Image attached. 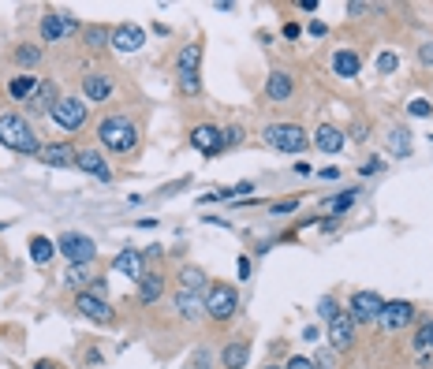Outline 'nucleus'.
Instances as JSON below:
<instances>
[{
	"label": "nucleus",
	"instance_id": "obj_29",
	"mask_svg": "<svg viewBox=\"0 0 433 369\" xmlns=\"http://www.w3.org/2000/svg\"><path fill=\"white\" fill-rule=\"evenodd\" d=\"M429 347H433V321L418 325V332H415V351H418V354H426Z\"/></svg>",
	"mask_w": 433,
	"mask_h": 369
},
{
	"label": "nucleus",
	"instance_id": "obj_6",
	"mask_svg": "<svg viewBox=\"0 0 433 369\" xmlns=\"http://www.w3.org/2000/svg\"><path fill=\"white\" fill-rule=\"evenodd\" d=\"M60 254L71 261V265H90L97 254V246L94 239H86V235H78V231H68V235H60Z\"/></svg>",
	"mask_w": 433,
	"mask_h": 369
},
{
	"label": "nucleus",
	"instance_id": "obj_41",
	"mask_svg": "<svg viewBox=\"0 0 433 369\" xmlns=\"http://www.w3.org/2000/svg\"><path fill=\"white\" fill-rule=\"evenodd\" d=\"M295 202H280V205H273V213H292Z\"/></svg>",
	"mask_w": 433,
	"mask_h": 369
},
{
	"label": "nucleus",
	"instance_id": "obj_17",
	"mask_svg": "<svg viewBox=\"0 0 433 369\" xmlns=\"http://www.w3.org/2000/svg\"><path fill=\"white\" fill-rule=\"evenodd\" d=\"M176 313H179V317H187V321H194V317H202V313H206V302L194 295V291H183V287H179V295H176Z\"/></svg>",
	"mask_w": 433,
	"mask_h": 369
},
{
	"label": "nucleus",
	"instance_id": "obj_22",
	"mask_svg": "<svg viewBox=\"0 0 433 369\" xmlns=\"http://www.w3.org/2000/svg\"><path fill=\"white\" fill-rule=\"evenodd\" d=\"M83 94H86L90 101H105V97L112 94V83H109L105 75H86V78H83Z\"/></svg>",
	"mask_w": 433,
	"mask_h": 369
},
{
	"label": "nucleus",
	"instance_id": "obj_26",
	"mask_svg": "<svg viewBox=\"0 0 433 369\" xmlns=\"http://www.w3.org/2000/svg\"><path fill=\"white\" fill-rule=\"evenodd\" d=\"M30 258L37 261V265H49L52 261V243L45 239V235H34L30 239Z\"/></svg>",
	"mask_w": 433,
	"mask_h": 369
},
{
	"label": "nucleus",
	"instance_id": "obj_40",
	"mask_svg": "<svg viewBox=\"0 0 433 369\" xmlns=\"http://www.w3.org/2000/svg\"><path fill=\"white\" fill-rule=\"evenodd\" d=\"M418 60H422V63H433V42H426L422 49H418Z\"/></svg>",
	"mask_w": 433,
	"mask_h": 369
},
{
	"label": "nucleus",
	"instance_id": "obj_33",
	"mask_svg": "<svg viewBox=\"0 0 433 369\" xmlns=\"http://www.w3.org/2000/svg\"><path fill=\"white\" fill-rule=\"evenodd\" d=\"M16 60H19V63H26V68H34V63L42 60V49H34V45H23V49L16 52Z\"/></svg>",
	"mask_w": 433,
	"mask_h": 369
},
{
	"label": "nucleus",
	"instance_id": "obj_12",
	"mask_svg": "<svg viewBox=\"0 0 433 369\" xmlns=\"http://www.w3.org/2000/svg\"><path fill=\"white\" fill-rule=\"evenodd\" d=\"M42 164H49V168H75L78 164V153L68 146V142H49V146H42Z\"/></svg>",
	"mask_w": 433,
	"mask_h": 369
},
{
	"label": "nucleus",
	"instance_id": "obj_36",
	"mask_svg": "<svg viewBox=\"0 0 433 369\" xmlns=\"http://www.w3.org/2000/svg\"><path fill=\"white\" fill-rule=\"evenodd\" d=\"M377 71H381V75L396 71V56H392V52H381V56H377Z\"/></svg>",
	"mask_w": 433,
	"mask_h": 369
},
{
	"label": "nucleus",
	"instance_id": "obj_34",
	"mask_svg": "<svg viewBox=\"0 0 433 369\" xmlns=\"http://www.w3.org/2000/svg\"><path fill=\"white\" fill-rule=\"evenodd\" d=\"M408 112H411V116H433V104H429L426 97H415V101L408 104Z\"/></svg>",
	"mask_w": 433,
	"mask_h": 369
},
{
	"label": "nucleus",
	"instance_id": "obj_28",
	"mask_svg": "<svg viewBox=\"0 0 433 369\" xmlns=\"http://www.w3.org/2000/svg\"><path fill=\"white\" fill-rule=\"evenodd\" d=\"M179 284H183V291H194V295H198L202 287H206V276H202V269H183V272H179Z\"/></svg>",
	"mask_w": 433,
	"mask_h": 369
},
{
	"label": "nucleus",
	"instance_id": "obj_23",
	"mask_svg": "<svg viewBox=\"0 0 433 369\" xmlns=\"http://www.w3.org/2000/svg\"><path fill=\"white\" fill-rule=\"evenodd\" d=\"M266 94H269L273 101H287V97H292V75L273 71V75H269V83H266Z\"/></svg>",
	"mask_w": 433,
	"mask_h": 369
},
{
	"label": "nucleus",
	"instance_id": "obj_3",
	"mask_svg": "<svg viewBox=\"0 0 433 369\" xmlns=\"http://www.w3.org/2000/svg\"><path fill=\"white\" fill-rule=\"evenodd\" d=\"M266 142L280 153H303L307 150V131L299 123H269L266 127Z\"/></svg>",
	"mask_w": 433,
	"mask_h": 369
},
{
	"label": "nucleus",
	"instance_id": "obj_2",
	"mask_svg": "<svg viewBox=\"0 0 433 369\" xmlns=\"http://www.w3.org/2000/svg\"><path fill=\"white\" fill-rule=\"evenodd\" d=\"M97 135L112 153H131L135 142H138V131H135V123H131L127 116H109V120L97 127Z\"/></svg>",
	"mask_w": 433,
	"mask_h": 369
},
{
	"label": "nucleus",
	"instance_id": "obj_35",
	"mask_svg": "<svg viewBox=\"0 0 433 369\" xmlns=\"http://www.w3.org/2000/svg\"><path fill=\"white\" fill-rule=\"evenodd\" d=\"M318 313H321V317H325V321H333V317H336V313H340V306H336V302H333L329 295H325V298L318 302Z\"/></svg>",
	"mask_w": 433,
	"mask_h": 369
},
{
	"label": "nucleus",
	"instance_id": "obj_14",
	"mask_svg": "<svg viewBox=\"0 0 433 369\" xmlns=\"http://www.w3.org/2000/svg\"><path fill=\"white\" fill-rule=\"evenodd\" d=\"M78 30V23L71 16H45L42 19V37L45 42H60V37H68Z\"/></svg>",
	"mask_w": 433,
	"mask_h": 369
},
{
	"label": "nucleus",
	"instance_id": "obj_20",
	"mask_svg": "<svg viewBox=\"0 0 433 369\" xmlns=\"http://www.w3.org/2000/svg\"><path fill=\"white\" fill-rule=\"evenodd\" d=\"M112 269H116V272H124V276H142V254L127 246V250H120V254H116Z\"/></svg>",
	"mask_w": 433,
	"mask_h": 369
},
{
	"label": "nucleus",
	"instance_id": "obj_45",
	"mask_svg": "<svg viewBox=\"0 0 433 369\" xmlns=\"http://www.w3.org/2000/svg\"><path fill=\"white\" fill-rule=\"evenodd\" d=\"M0 228H4V224H0Z\"/></svg>",
	"mask_w": 433,
	"mask_h": 369
},
{
	"label": "nucleus",
	"instance_id": "obj_24",
	"mask_svg": "<svg viewBox=\"0 0 433 369\" xmlns=\"http://www.w3.org/2000/svg\"><path fill=\"white\" fill-rule=\"evenodd\" d=\"M161 291H165V280H161V276H157V272H150V276H142L138 298L146 302V306H150V302H157V298H161Z\"/></svg>",
	"mask_w": 433,
	"mask_h": 369
},
{
	"label": "nucleus",
	"instance_id": "obj_30",
	"mask_svg": "<svg viewBox=\"0 0 433 369\" xmlns=\"http://www.w3.org/2000/svg\"><path fill=\"white\" fill-rule=\"evenodd\" d=\"M86 280L94 284V269H90V265H71V269H68V284H71V287H83Z\"/></svg>",
	"mask_w": 433,
	"mask_h": 369
},
{
	"label": "nucleus",
	"instance_id": "obj_10",
	"mask_svg": "<svg viewBox=\"0 0 433 369\" xmlns=\"http://www.w3.org/2000/svg\"><path fill=\"white\" fill-rule=\"evenodd\" d=\"M191 146L198 150V153H206V157H213V153L225 150V131H217V127H209V123L194 127L191 131Z\"/></svg>",
	"mask_w": 433,
	"mask_h": 369
},
{
	"label": "nucleus",
	"instance_id": "obj_43",
	"mask_svg": "<svg viewBox=\"0 0 433 369\" xmlns=\"http://www.w3.org/2000/svg\"><path fill=\"white\" fill-rule=\"evenodd\" d=\"M34 369H57V365H52V362H37Z\"/></svg>",
	"mask_w": 433,
	"mask_h": 369
},
{
	"label": "nucleus",
	"instance_id": "obj_25",
	"mask_svg": "<svg viewBox=\"0 0 433 369\" xmlns=\"http://www.w3.org/2000/svg\"><path fill=\"white\" fill-rule=\"evenodd\" d=\"M57 104V90H52V83H37V90L30 94V109H49Z\"/></svg>",
	"mask_w": 433,
	"mask_h": 369
},
{
	"label": "nucleus",
	"instance_id": "obj_1",
	"mask_svg": "<svg viewBox=\"0 0 433 369\" xmlns=\"http://www.w3.org/2000/svg\"><path fill=\"white\" fill-rule=\"evenodd\" d=\"M0 142H4L8 150H16V153H42L30 123H26L23 116H11V112L0 116Z\"/></svg>",
	"mask_w": 433,
	"mask_h": 369
},
{
	"label": "nucleus",
	"instance_id": "obj_38",
	"mask_svg": "<svg viewBox=\"0 0 433 369\" xmlns=\"http://www.w3.org/2000/svg\"><path fill=\"white\" fill-rule=\"evenodd\" d=\"M105 37H109V34H105L101 26H90V30H86V42H90V45H101Z\"/></svg>",
	"mask_w": 433,
	"mask_h": 369
},
{
	"label": "nucleus",
	"instance_id": "obj_27",
	"mask_svg": "<svg viewBox=\"0 0 433 369\" xmlns=\"http://www.w3.org/2000/svg\"><path fill=\"white\" fill-rule=\"evenodd\" d=\"M388 150L396 157H408L411 153V131H403V127L392 131V135H388Z\"/></svg>",
	"mask_w": 433,
	"mask_h": 369
},
{
	"label": "nucleus",
	"instance_id": "obj_15",
	"mask_svg": "<svg viewBox=\"0 0 433 369\" xmlns=\"http://www.w3.org/2000/svg\"><path fill=\"white\" fill-rule=\"evenodd\" d=\"M329 339L336 347H351L355 344V321H351V313H336L329 321Z\"/></svg>",
	"mask_w": 433,
	"mask_h": 369
},
{
	"label": "nucleus",
	"instance_id": "obj_11",
	"mask_svg": "<svg viewBox=\"0 0 433 369\" xmlns=\"http://www.w3.org/2000/svg\"><path fill=\"white\" fill-rule=\"evenodd\" d=\"M75 310L83 313V317L97 321V325H112V306L105 298H97V295H78L75 298Z\"/></svg>",
	"mask_w": 433,
	"mask_h": 369
},
{
	"label": "nucleus",
	"instance_id": "obj_21",
	"mask_svg": "<svg viewBox=\"0 0 433 369\" xmlns=\"http://www.w3.org/2000/svg\"><path fill=\"white\" fill-rule=\"evenodd\" d=\"M247 358H251V347L243 344V339H232V344L225 347V354H220V362H225V369H243Z\"/></svg>",
	"mask_w": 433,
	"mask_h": 369
},
{
	"label": "nucleus",
	"instance_id": "obj_39",
	"mask_svg": "<svg viewBox=\"0 0 433 369\" xmlns=\"http://www.w3.org/2000/svg\"><path fill=\"white\" fill-rule=\"evenodd\" d=\"M239 138H243L239 127H228V131H225V146H239Z\"/></svg>",
	"mask_w": 433,
	"mask_h": 369
},
{
	"label": "nucleus",
	"instance_id": "obj_42",
	"mask_svg": "<svg viewBox=\"0 0 433 369\" xmlns=\"http://www.w3.org/2000/svg\"><path fill=\"white\" fill-rule=\"evenodd\" d=\"M239 276H243V280L251 276V261H247V258H239Z\"/></svg>",
	"mask_w": 433,
	"mask_h": 369
},
{
	"label": "nucleus",
	"instance_id": "obj_32",
	"mask_svg": "<svg viewBox=\"0 0 433 369\" xmlns=\"http://www.w3.org/2000/svg\"><path fill=\"white\" fill-rule=\"evenodd\" d=\"M355 194H359V190H344L340 198H329V202H325V213H344V209L355 202Z\"/></svg>",
	"mask_w": 433,
	"mask_h": 369
},
{
	"label": "nucleus",
	"instance_id": "obj_19",
	"mask_svg": "<svg viewBox=\"0 0 433 369\" xmlns=\"http://www.w3.org/2000/svg\"><path fill=\"white\" fill-rule=\"evenodd\" d=\"M359 68H362V60H359L351 49H340L336 56H333V71H336L340 78H355V75H359Z\"/></svg>",
	"mask_w": 433,
	"mask_h": 369
},
{
	"label": "nucleus",
	"instance_id": "obj_44",
	"mask_svg": "<svg viewBox=\"0 0 433 369\" xmlns=\"http://www.w3.org/2000/svg\"><path fill=\"white\" fill-rule=\"evenodd\" d=\"M269 369H280V365H269Z\"/></svg>",
	"mask_w": 433,
	"mask_h": 369
},
{
	"label": "nucleus",
	"instance_id": "obj_9",
	"mask_svg": "<svg viewBox=\"0 0 433 369\" xmlns=\"http://www.w3.org/2000/svg\"><path fill=\"white\" fill-rule=\"evenodd\" d=\"M411 321H415V306H411V302H385L381 317H377V325H381L385 332H400V328H408Z\"/></svg>",
	"mask_w": 433,
	"mask_h": 369
},
{
	"label": "nucleus",
	"instance_id": "obj_4",
	"mask_svg": "<svg viewBox=\"0 0 433 369\" xmlns=\"http://www.w3.org/2000/svg\"><path fill=\"white\" fill-rule=\"evenodd\" d=\"M198 60H202V49L198 45H187V49H183L179 52V86H183V94H198V90H202V78H198Z\"/></svg>",
	"mask_w": 433,
	"mask_h": 369
},
{
	"label": "nucleus",
	"instance_id": "obj_16",
	"mask_svg": "<svg viewBox=\"0 0 433 369\" xmlns=\"http://www.w3.org/2000/svg\"><path fill=\"white\" fill-rule=\"evenodd\" d=\"M75 168H83L86 176H97L101 183L112 179V168L105 164V157H101L97 150H83V153H78V164H75Z\"/></svg>",
	"mask_w": 433,
	"mask_h": 369
},
{
	"label": "nucleus",
	"instance_id": "obj_13",
	"mask_svg": "<svg viewBox=\"0 0 433 369\" xmlns=\"http://www.w3.org/2000/svg\"><path fill=\"white\" fill-rule=\"evenodd\" d=\"M142 42H146V34H142V26H135V23L112 30V49H120V52H135V49H142Z\"/></svg>",
	"mask_w": 433,
	"mask_h": 369
},
{
	"label": "nucleus",
	"instance_id": "obj_31",
	"mask_svg": "<svg viewBox=\"0 0 433 369\" xmlns=\"http://www.w3.org/2000/svg\"><path fill=\"white\" fill-rule=\"evenodd\" d=\"M34 90H37V75H23V78L11 83V94H16V97H30Z\"/></svg>",
	"mask_w": 433,
	"mask_h": 369
},
{
	"label": "nucleus",
	"instance_id": "obj_5",
	"mask_svg": "<svg viewBox=\"0 0 433 369\" xmlns=\"http://www.w3.org/2000/svg\"><path fill=\"white\" fill-rule=\"evenodd\" d=\"M52 120H57V127L64 131H78L86 123V104L78 101V97H57V104H52Z\"/></svg>",
	"mask_w": 433,
	"mask_h": 369
},
{
	"label": "nucleus",
	"instance_id": "obj_18",
	"mask_svg": "<svg viewBox=\"0 0 433 369\" xmlns=\"http://www.w3.org/2000/svg\"><path fill=\"white\" fill-rule=\"evenodd\" d=\"M314 146L321 153H340L344 150V135H340L333 123H325V127H318V135H314Z\"/></svg>",
	"mask_w": 433,
	"mask_h": 369
},
{
	"label": "nucleus",
	"instance_id": "obj_7",
	"mask_svg": "<svg viewBox=\"0 0 433 369\" xmlns=\"http://www.w3.org/2000/svg\"><path fill=\"white\" fill-rule=\"evenodd\" d=\"M206 313L213 321H228L232 313H235V291L228 284H217V287H209V295H206Z\"/></svg>",
	"mask_w": 433,
	"mask_h": 369
},
{
	"label": "nucleus",
	"instance_id": "obj_8",
	"mask_svg": "<svg viewBox=\"0 0 433 369\" xmlns=\"http://www.w3.org/2000/svg\"><path fill=\"white\" fill-rule=\"evenodd\" d=\"M381 295L377 291H355L351 295V321H362V325H370L381 317Z\"/></svg>",
	"mask_w": 433,
	"mask_h": 369
},
{
	"label": "nucleus",
	"instance_id": "obj_37",
	"mask_svg": "<svg viewBox=\"0 0 433 369\" xmlns=\"http://www.w3.org/2000/svg\"><path fill=\"white\" fill-rule=\"evenodd\" d=\"M284 369H318V365H314V358H303V354H295V358L287 362Z\"/></svg>",
	"mask_w": 433,
	"mask_h": 369
}]
</instances>
